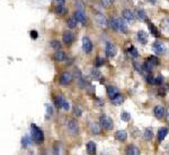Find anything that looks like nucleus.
I'll return each instance as SVG.
<instances>
[{
    "instance_id": "nucleus-30",
    "label": "nucleus",
    "mask_w": 169,
    "mask_h": 155,
    "mask_svg": "<svg viewBox=\"0 0 169 155\" xmlns=\"http://www.w3.org/2000/svg\"><path fill=\"white\" fill-rule=\"evenodd\" d=\"M129 53H130V56L133 57V58H138V57H139V52H138V50H136L133 45H131V46L129 48Z\"/></svg>"
},
{
    "instance_id": "nucleus-19",
    "label": "nucleus",
    "mask_w": 169,
    "mask_h": 155,
    "mask_svg": "<svg viewBox=\"0 0 169 155\" xmlns=\"http://www.w3.org/2000/svg\"><path fill=\"white\" fill-rule=\"evenodd\" d=\"M117 94H118V91H117L116 87H114V86H108L107 87V95L111 100H113Z\"/></svg>"
},
{
    "instance_id": "nucleus-3",
    "label": "nucleus",
    "mask_w": 169,
    "mask_h": 155,
    "mask_svg": "<svg viewBox=\"0 0 169 155\" xmlns=\"http://www.w3.org/2000/svg\"><path fill=\"white\" fill-rule=\"evenodd\" d=\"M99 121H100V125H102L105 129H107V130L113 129V120L111 118H108V117H106V116H100Z\"/></svg>"
},
{
    "instance_id": "nucleus-8",
    "label": "nucleus",
    "mask_w": 169,
    "mask_h": 155,
    "mask_svg": "<svg viewBox=\"0 0 169 155\" xmlns=\"http://www.w3.org/2000/svg\"><path fill=\"white\" fill-rule=\"evenodd\" d=\"M68 129L72 135H77L79 133V127H78V125H77V122L75 120H69L68 121Z\"/></svg>"
},
{
    "instance_id": "nucleus-42",
    "label": "nucleus",
    "mask_w": 169,
    "mask_h": 155,
    "mask_svg": "<svg viewBox=\"0 0 169 155\" xmlns=\"http://www.w3.org/2000/svg\"><path fill=\"white\" fill-rule=\"evenodd\" d=\"M133 66H134V68H135L138 71H141V70H142V66H141L138 61H134V62H133Z\"/></svg>"
},
{
    "instance_id": "nucleus-22",
    "label": "nucleus",
    "mask_w": 169,
    "mask_h": 155,
    "mask_svg": "<svg viewBox=\"0 0 169 155\" xmlns=\"http://www.w3.org/2000/svg\"><path fill=\"white\" fill-rule=\"evenodd\" d=\"M123 101H124V97H123V95H121L120 93L116 95V96L114 97L112 100V103L114 104V105H121L122 103H123Z\"/></svg>"
},
{
    "instance_id": "nucleus-38",
    "label": "nucleus",
    "mask_w": 169,
    "mask_h": 155,
    "mask_svg": "<svg viewBox=\"0 0 169 155\" xmlns=\"http://www.w3.org/2000/svg\"><path fill=\"white\" fill-rule=\"evenodd\" d=\"M102 65H104V59H102L100 57H97L96 58V62H95V66L96 67H100Z\"/></svg>"
},
{
    "instance_id": "nucleus-21",
    "label": "nucleus",
    "mask_w": 169,
    "mask_h": 155,
    "mask_svg": "<svg viewBox=\"0 0 169 155\" xmlns=\"http://www.w3.org/2000/svg\"><path fill=\"white\" fill-rule=\"evenodd\" d=\"M90 130H92V133L95 134V135H98V134H100V126L97 123V122H92L90 123Z\"/></svg>"
},
{
    "instance_id": "nucleus-26",
    "label": "nucleus",
    "mask_w": 169,
    "mask_h": 155,
    "mask_svg": "<svg viewBox=\"0 0 169 155\" xmlns=\"http://www.w3.org/2000/svg\"><path fill=\"white\" fill-rule=\"evenodd\" d=\"M136 16H138L139 20H142V22H146V20H147V15H146V13H144L143 9H139V10L136 11Z\"/></svg>"
},
{
    "instance_id": "nucleus-48",
    "label": "nucleus",
    "mask_w": 169,
    "mask_h": 155,
    "mask_svg": "<svg viewBox=\"0 0 169 155\" xmlns=\"http://www.w3.org/2000/svg\"><path fill=\"white\" fill-rule=\"evenodd\" d=\"M102 1H103V5H104L105 7H108V6L111 5V2H112L111 0H102Z\"/></svg>"
},
{
    "instance_id": "nucleus-39",
    "label": "nucleus",
    "mask_w": 169,
    "mask_h": 155,
    "mask_svg": "<svg viewBox=\"0 0 169 155\" xmlns=\"http://www.w3.org/2000/svg\"><path fill=\"white\" fill-rule=\"evenodd\" d=\"M148 60H150V61L152 62V63H153V65H154V66L159 65V59L157 58L156 56H151V57H150L149 59H148Z\"/></svg>"
},
{
    "instance_id": "nucleus-29",
    "label": "nucleus",
    "mask_w": 169,
    "mask_h": 155,
    "mask_svg": "<svg viewBox=\"0 0 169 155\" xmlns=\"http://www.w3.org/2000/svg\"><path fill=\"white\" fill-rule=\"evenodd\" d=\"M77 23H78V20H75V17H70L68 20V22H67V24H68V26L70 28H75V26H77Z\"/></svg>"
},
{
    "instance_id": "nucleus-23",
    "label": "nucleus",
    "mask_w": 169,
    "mask_h": 155,
    "mask_svg": "<svg viewBox=\"0 0 169 155\" xmlns=\"http://www.w3.org/2000/svg\"><path fill=\"white\" fill-rule=\"evenodd\" d=\"M118 23H120V31L123 32V33H126L128 32V26L125 24V20H122V18H118Z\"/></svg>"
},
{
    "instance_id": "nucleus-43",
    "label": "nucleus",
    "mask_w": 169,
    "mask_h": 155,
    "mask_svg": "<svg viewBox=\"0 0 169 155\" xmlns=\"http://www.w3.org/2000/svg\"><path fill=\"white\" fill-rule=\"evenodd\" d=\"M162 26H164L166 30H169V18H166V20H162Z\"/></svg>"
},
{
    "instance_id": "nucleus-12",
    "label": "nucleus",
    "mask_w": 169,
    "mask_h": 155,
    "mask_svg": "<svg viewBox=\"0 0 169 155\" xmlns=\"http://www.w3.org/2000/svg\"><path fill=\"white\" fill-rule=\"evenodd\" d=\"M138 41L141 43V44H147L148 42V34L143 31H139L138 32Z\"/></svg>"
},
{
    "instance_id": "nucleus-46",
    "label": "nucleus",
    "mask_w": 169,
    "mask_h": 155,
    "mask_svg": "<svg viewBox=\"0 0 169 155\" xmlns=\"http://www.w3.org/2000/svg\"><path fill=\"white\" fill-rule=\"evenodd\" d=\"M31 38L33 40H36L38 38V33L36 31H31Z\"/></svg>"
},
{
    "instance_id": "nucleus-31",
    "label": "nucleus",
    "mask_w": 169,
    "mask_h": 155,
    "mask_svg": "<svg viewBox=\"0 0 169 155\" xmlns=\"http://www.w3.org/2000/svg\"><path fill=\"white\" fill-rule=\"evenodd\" d=\"M149 27H150L151 33H152V34H153L154 36H157V38H158V36L160 35V32L158 31V28H157V27H156V26H154L153 24H151V23H149Z\"/></svg>"
},
{
    "instance_id": "nucleus-6",
    "label": "nucleus",
    "mask_w": 169,
    "mask_h": 155,
    "mask_svg": "<svg viewBox=\"0 0 169 155\" xmlns=\"http://www.w3.org/2000/svg\"><path fill=\"white\" fill-rule=\"evenodd\" d=\"M153 50H154V52H156L157 55H162V53H165L166 48H165V44H164L162 42L156 41V42L153 43Z\"/></svg>"
},
{
    "instance_id": "nucleus-28",
    "label": "nucleus",
    "mask_w": 169,
    "mask_h": 155,
    "mask_svg": "<svg viewBox=\"0 0 169 155\" xmlns=\"http://www.w3.org/2000/svg\"><path fill=\"white\" fill-rule=\"evenodd\" d=\"M29 144H31V138H29L28 136H24V137L21 138V146H23L24 148H26V147H28Z\"/></svg>"
},
{
    "instance_id": "nucleus-50",
    "label": "nucleus",
    "mask_w": 169,
    "mask_h": 155,
    "mask_svg": "<svg viewBox=\"0 0 169 155\" xmlns=\"http://www.w3.org/2000/svg\"><path fill=\"white\" fill-rule=\"evenodd\" d=\"M167 120L169 121V108L167 109Z\"/></svg>"
},
{
    "instance_id": "nucleus-9",
    "label": "nucleus",
    "mask_w": 169,
    "mask_h": 155,
    "mask_svg": "<svg viewBox=\"0 0 169 155\" xmlns=\"http://www.w3.org/2000/svg\"><path fill=\"white\" fill-rule=\"evenodd\" d=\"M62 40H63V42H64L67 45H69V44H71V43L73 42V34H72L70 31H65V32H63Z\"/></svg>"
},
{
    "instance_id": "nucleus-16",
    "label": "nucleus",
    "mask_w": 169,
    "mask_h": 155,
    "mask_svg": "<svg viewBox=\"0 0 169 155\" xmlns=\"http://www.w3.org/2000/svg\"><path fill=\"white\" fill-rule=\"evenodd\" d=\"M86 148H87V152L89 155L96 154V144L94 142H88L87 145H86Z\"/></svg>"
},
{
    "instance_id": "nucleus-13",
    "label": "nucleus",
    "mask_w": 169,
    "mask_h": 155,
    "mask_svg": "<svg viewBox=\"0 0 169 155\" xmlns=\"http://www.w3.org/2000/svg\"><path fill=\"white\" fill-rule=\"evenodd\" d=\"M167 134H168V128H166V127H162V128H160L159 130H158V140L159 142H162L166 137H167Z\"/></svg>"
},
{
    "instance_id": "nucleus-24",
    "label": "nucleus",
    "mask_w": 169,
    "mask_h": 155,
    "mask_svg": "<svg viewBox=\"0 0 169 155\" xmlns=\"http://www.w3.org/2000/svg\"><path fill=\"white\" fill-rule=\"evenodd\" d=\"M154 67H156V66H154V65L151 62L150 60H147V61L143 63V68H144L147 71H152Z\"/></svg>"
},
{
    "instance_id": "nucleus-49",
    "label": "nucleus",
    "mask_w": 169,
    "mask_h": 155,
    "mask_svg": "<svg viewBox=\"0 0 169 155\" xmlns=\"http://www.w3.org/2000/svg\"><path fill=\"white\" fill-rule=\"evenodd\" d=\"M158 94H159V95H161V96H164V95H165V90H164V88H161V90L159 91V93H158Z\"/></svg>"
},
{
    "instance_id": "nucleus-11",
    "label": "nucleus",
    "mask_w": 169,
    "mask_h": 155,
    "mask_svg": "<svg viewBox=\"0 0 169 155\" xmlns=\"http://www.w3.org/2000/svg\"><path fill=\"white\" fill-rule=\"evenodd\" d=\"M153 113H154V117L158 118V119L162 118L164 115H165V109H164V106H161V105H157V106H154Z\"/></svg>"
},
{
    "instance_id": "nucleus-36",
    "label": "nucleus",
    "mask_w": 169,
    "mask_h": 155,
    "mask_svg": "<svg viewBox=\"0 0 169 155\" xmlns=\"http://www.w3.org/2000/svg\"><path fill=\"white\" fill-rule=\"evenodd\" d=\"M45 108H46V117L51 116L53 113V108L50 104H45Z\"/></svg>"
},
{
    "instance_id": "nucleus-40",
    "label": "nucleus",
    "mask_w": 169,
    "mask_h": 155,
    "mask_svg": "<svg viewBox=\"0 0 169 155\" xmlns=\"http://www.w3.org/2000/svg\"><path fill=\"white\" fill-rule=\"evenodd\" d=\"M62 109H63V110H65V111H68V110L70 109V104H69V102H68L67 100H64V101H63V104H62Z\"/></svg>"
},
{
    "instance_id": "nucleus-33",
    "label": "nucleus",
    "mask_w": 169,
    "mask_h": 155,
    "mask_svg": "<svg viewBox=\"0 0 169 155\" xmlns=\"http://www.w3.org/2000/svg\"><path fill=\"white\" fill-rule=\"evenodd\" d=\"M55 13L56 14H59V15H63V14L67 13V8H65L64 6H56Z\"/></svg>"
},
{
    "instance_id": "nucleus-4",
    "label": "nucleus",
    "mask_w": 169,
    "mask_h": 155,
    "mask_svg": "<svg viewBox=\"0 0 169 155\" xmlns=\"http://www.w3.org/2000/svg\"><path fill=\"white\" fill-rule=\"evenodd\" d=\"M82 49L86 53H90L92 50H93V43L90 39L88 36H83L82 38Z\"/></svg>"
},
{
    "instance_id": "nucleus-54",
    "label": "nucleus",
    "mask_w": 169,
    "mask_h": 155,
    "mask_svg": "<svg viewBox=\"0 0 169 155\" xmlns=\"http://www.w3.org/2000/svg\"><path fill=\"white\" fill-rule=\"evenodd\" d=\"M111 1H112V2H114V0H111Z\"/></svg>"
},
{
    "instance_id": "nucleus-25",
    "label": "nucleus",
    "mask_w": 169,
    "mask_h": 155,
    "mask_svg": "<svg viewBox=\"0 0 169 155\" xmlns=\"http://www.w3.org/2000/svg\"><path fill=\"white\" fill-rule=\"evenodd\" d=\"M61 150H62L61 144H60L59 142H55V143H54V146H53V154L61 155Z\"/></svg>"
},
{
    "instance_id": "nucleus-37",
    "label": "nucleus",
    "mask_w": 169,
    "mask_h": 155,
    "mask_svg": "<svg viewBox=\"0 0 169 155\" xmlns=\"http://www.w3.org/2000/svg\"><path fill=\"white\" fill-rule=\"evenodd\" d=\"M73 115H75V117H80L81 115H82V111L80 110V108H79V106H77V105H75V108H73Z\"/></svg>"
},
{
    "instance_id": "nucleus-14",
    "label": "nucleus",
    "mask_w": 169,
    "mask_h": 155,
    "mask_svg": "<svg viewBox=\"0 0 169 155\" xmlns=\"http://www.w3.org/2000/svg\"><path fill=\"white\" fill-rule=\"evenodd\" d=\"M115 138L117 140H120V142H124L128 138V133L125 130H117L115 133Z\"/></svg>"
},
{
    "instance_id": "nucleus-53",
    "label": "nucleus",
    "mask_w": 169,
    "mask_h": 155,
    "mask_svg": "<svg viewBox=\"0 0 169 155\" xmlns=\"http://www.w3.org/2000/svg\"><path fill=\"white\" fill-rule=\"evenodd\" d=\"M102 155H110V154H104V153H103V154H102Z\"/></svg>"
},
{
    "instance_id": "nucleus-44",
    "label": "nucleus",
    "mask_w": 169,
    "mask_h": 155,
    "mask_svg": "<svg viewBox=\"0 0 169 155\" xmlns=\"http://www.w3.org/2000/svg\"><path fill=\"white\" fill-rule=\"evenodd\" d=\"M93 77L95 79H99L100 78V73L98 70H93Z\"/></svg>"
},
{
    "instance_id": "nucleus-5",
    "label": "nucleus",
    "mask_w": 169,
    "mask_h": 155,
    "mask_svg": "<svg viewBox=\"0 0 169 155\" xmlns=\"http://www.w3.org/2000/svg\"><path fill=\"white\" fill-rule=\"evenodd\" d=\"M105 52H106V55L108 56V57H111V58H113V57H115L116 56V46L113 44V43H111V42H107L106 43V48H105Z\"/></svg>"
},
{
    "instance_id": "nucleus-15",
    "label": "nucleus",
    "mask_w": 169,
    "mask_h": 155,
    "mask_svg": "<svg viewBox=\"0 0 169 155\" xmlns=\"http://www.w3.org/2000/svg\"><path fill=\"white\" fill-rule=\"evenodd\" d=\"M123 18L125 20H128V22H130V23H132L134 20V18H135V16H134V14L132 13L130 9H125L123 11Z\"/></svg>"
},
{
    "instance_id": "nucleus-2",
    "label": "nucleus",
    "mask_w": 169,
    "mask_h": 155,
    "mask_svg": "<svg viewBox=\"0 0 169 155\" xmlns=\"http://www.w3.org/2000/svg\"><path fill=\"white\" fill-rule=\"evenodd\" d=\"M72 79H73V76H72L71 73H69V71H64V73L61 74L59 82H60L61 85L67 86V85H69V84L72 82Z\"/></svg>"
},
{
    "instance_id": "nucleus-51",
    "label": "nucleus",
    "mask_w": 169,
    "mask_h": 155,
    "mask_svg": "<svg viewBox=\"0 0 169 155\" xmlns=\"http://www.w3.org/2000/svg\"><path fill=\"white\" fill-rule=\"evenodd\" d=\"M148 1H150L151 3H153V5H154V3L157 2V0H148Z\"/></svg>"
},
{
    "instance_id": "nucleus-10",
    "label": "nucleus",
    "mask_w": 169,
    "mask_h": 155,
    "mask_svg": "<svg viewBox=\"0 0 169 155\" xmlns=\"http://www.w3.org/2000/svg\"><path fill=\"white\" fill-rule=\"evenodd\" d=\"M126 155H140V150L135 145H129L125 151Z\"/></svg>"
},
{
    "instance_id": "nucleus-20",
    "label": "nucleus",
    "mask_w": 169,
    "mask_h": 155,
    "mask_svg": "<svg viewBox=\"0 0 169 155\" xmlns=\"http://www.w3.org/2000/svg\"><path fill=\"white\" fill-rule=\"evenodd\" d=\"M54 59H55L56 61H64L67 59V55H65V52L59 50V51H56L55 53H54Z\"/></svg>"
},
{
    "instance_id": "nucleus-7",
    "label": "nucleus",
    "mask_w": 169,
    "mask_h": 155,
    "mask_svg": "<svg viewBox=\"0 0 169 155\" xmlns=\"http://www.w3.org/2000/svg\"><path fill=\"white\" fill-rule=\"evenodd\" d=\"M75 20H78L79 23H81L82 25H85V24L87 23V17H86L85 13H83L81 9H77V10H75Z\"/></svg>"
},
{
    "instance_id": "nucleus-34",
    "label": "nucleus",
    "mask_w": 169,
    "mask_h": 155,
    "mask_svg": "<svg viewBox=\"0 0 169 155\" xmlns=\"http://www.w3.org/2000/svg\"><path fill=\"white\" fill-rule=\"evenodd\" d=\"M121 119L123 120V121H129L130 119H131V116H130V113H128V112H125V111H123L122 113H121Z\"/></svg>"
},
{
    "instance_id": "nucleus-32",
    "label": "nucleus",
    "mask_w": 169,
    "mask_h": 155,
    "mask_svg": "<svg viewBox=\"0 0 169 155\" xmlns=\"http://www.w3.org/2000/svg\"><path fill=\"white\" fill-rule=\"evenodd\" d=\"M54 100H55V105L57 108H62V104H63V101H64V98L61 96V95H57V96L54 97Z\"/></svg>"
},
{
    "instance_id": "nucleus-1",
    "label": "nucleus",
    "mask_w": 169,
    "mask_h": 155,
    "mask_svg": "<svg viewBox=\"0 0 169 155\" xmlns=\"http://www.w3.org/2000/svg\"><path fill=\"white\" fill-rule=\"evenodd\" d=\"M31 133H32V138L36 144H42L44 142V133L42 129H39L36 125L32 123L31 125Z\"/></svg>"
},
{
    "instance_id": "nucleus-27",
    "label": "nucleus",
    "mask_w": 169,
    "mask_h": 155,
    "mask_svg": "<svg viewBox=\"0 0 169 155\" xmlns=\"http://www.w3.org/2000/svg\"><path fill=\"white\" fill-rule=\"evenodd\" d=\"M144 139L146 140H151L152 139V137H153V133H152V129L151 128H147L146 130H144Z\"/></svg>"
},
{
    "instance_id": "nucleus-52",
    "label": "nucleus",
    "mask_w": 169,
    "mask_h": 155,
    "mask_svg": "<svg viewBox=\"0 0 169 155\" xmlns=\"http://www.w3.org/2000/svg\"><path fill=\"white\" fill-rule=\"evenodd\" d=\"M167 150H168V151H169V145H168V146H167Z\"/></svg>"
},
{
    "instance_id": "nucleus-47",
    "label": "nucleus",
    "mask_w": 169,
    "mask_h": 155,
    "mask_svg": "<svg viewBox=\"0 0 169 155\" xmlns=\"http://www.w3.org/2000/svg\"><path fill=\"white\" fill-rule=\"evenodd\" d=\"M56 6H64L65 3V0H55Z\"/></svg>"
},
{
    "instance_id": "nucleus-45",
    "label": "nucleus",
    "mask_w": 169,
    "mask_h": 155,
    "mask_svg": "<svg viewBox=\"0 0 169 155\" xmlns=\"http://www.w3.org/2000/svg\"><path fill=\"white\" fill-rule=\"evenodd\" d=\"M156 84L157 85H161L162 84V76L158 75V77H156Z\"/></svg>"
},
{
    "instance_id": "nucleus-18",
    "label": "nucleus",
    "mask_w": 169,
    "mask_h": 155,
    "mask_svg": "<svg viewBox=\"0 0 169 155\" xmlns=\"http://www.w3.org/2000/svg\"><path fill=\"white\" fill-rule=\"evenodd\" d=\"M110 26L113 31L118 32L120 31V23H118V18H111L110 20Z\"/></svg>"
},
{
    "instance_id": "nucleus-35",
    "label": "nucleus",
    "mask_w": 169,
    "mask_h": 155,
    "mask_svg": "<svg viewBox=\"0 0 169 155\" xmlns=\"http://www.w3.org/2000/svg\"><path fill=\"white\" fill-rule=\"evenodd\" d=\"M51 46L53 49H60L61 48V43L59 41H56V40H53V41H51Z\"/></svg>"
},
{
    "instance_id": "nucleus-41",
    "label": "nucleus",
    "mask_w": 169,
    "mask_h": 155,
    "mask_svg": "<svg viewBox=\"0 0 169 155\" xmlns=\"http://www.w3.org/2000/svg\"><path fill=\"white\" fill-rule=\"evenodd\" d=\"M147 82H148L149 84H151V85H153V84H156V78L153 77L152 75H149V76L147 77Z\"/></svg>"
},
{
    "instance_id": "nucleus-17",
    "label": "nucleus",
    "mask_w": 169,
    "mask_h": 155,
    "mask_svg": "<svg viewBox=\"0 0 169 155\" xmlns=\"http://www.w3.org/2000/svg\"><path fill=\"white\" fill-rule=\"evenodd\" d=\"M96 20H97V23L99 24V26H102V27H105V26L107 25V20H106L105 16L102 15V14H97V15H96Z\"/></svg>"
}]
</instances>
